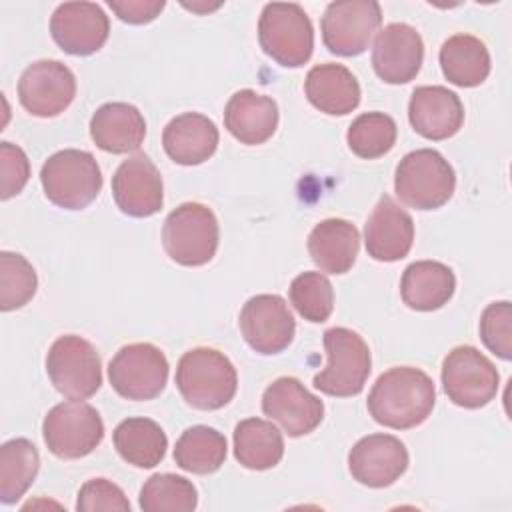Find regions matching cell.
<instances>
[{"label":"cell","mask_w":512,"mask_h":512,"mask_svg":"<svg viewBox=\"0 0 512 512\" xmlns=\"http://www.w3.org/2000/svg\"><path fill=\"white\" fill-rule=\"evenodd\" d=\"M290 302L308 322H326L334 310V290L322 272H302L290 284Z\"/></svg>","instance_id":"35"},{"label":"cell","mask_w":512,"mask_h":512,"mask_svg":"<svg viewBox=\"0 0 512 512\" xmlns=\"http://www.w3.org/2000/svg\"><path fill=\"white\" fill-rule=\"evenodd\" d=\"M412 128L428 140H446L464 124V106L452 90L444 86L414 88L408 104Z\"/></svg>","instance_id":"21"},{"label":"cell","mask_w":512,"mask_h":512,"mask_svg":"<svg viewBox=\"0 0 512 512\" xmlns=\"http://www.w3.org/2000/svg\"><path fill=\"white\" fill-rule=\"evenodd\" d=\"M348 468L356 482L370 488H384L406 472L408 450L392 434H368L352 446Z\"/></svg>","instance_id":"19"},{"label":"cell","mask_w":512,"mask_h":512,"mask_svg":"<svg viewBox=\"0 0 512 512\" xmlns=\"http://www.w3.org/2000/svg\"><path fill=\"white\" fill-rule=\"evenodd\" d=\"M240 330L258 354H278L290 346L296 332L294 316L278 294L252 296L240 312Z\"/></svg>","instance_id":"14"},{"label":"cell","mask_w":512,"mask_h":512,"mask_svg":"<svg viewBox=\"0 0 512 512\" xmlns=\"http://www.w3.org/2000/svg\"><path fill=\"white\" fill-rule=\"evenodd\" d=\"M440 66L450 84L472 88L488 78L490 54L480 38L454 34L440 48Z\"/></svg>","instance_id":"28"},{"label":"cell","mask_w":512,"mask_h":512,"mask_svg":"<svg viewBox=\"0 0 512 512\" xmlns=\"http://www.w3.org/2000/svg\"><path fill=\"white\" fill-rule=\"evenodd\" d=\"M76 96L72 70L58 60L32 62L18 80V98L26 112L52 118L64 112Z\"/></svg>","instance_id":"13"},{"label":"cell","mask_w":512,"mask_h":512,"mask_svg":"<svg viewBox=\"0 0 512 512\" xmlns=\"http://www.w3.org/2000/svg\"><path fill=\"white\" fill-rule=\"evenodd\" d=\"M262 410L292 438L314 432L324 418L322 400L292 376L276 378L264 390Z\"/></svg>","instance_id":"15"},{"label":"cell","mask_w":512,"mask_h":512,"mask_svg":"<svg viewBox=\"0 0 512 512\" xmlns=\"http://www.w3.org/2000/svg\"><path fill=\"white\" fill-rule=\"evenodd\" d=\"M480 338L484 346L502 360L512 358V306L510 302H492L480 316Z\"/></svg>","instance_id":"37"},{"label":"cell","mask_w":512,"mask_h":512,"mask_svg":"<svg viewBox=\"0 0 512 512\" xmlns=\"http://www.w3.org/2000/svg\"><path fill=\"white\" fill-rule=\"evenodd\" d=\"M42 434L56 458L76 460L88 456L102 442L104 422L94 406L82 400H68L48 410Z\"/></svg>","instance_id":"8"},{"label":"cell","mask_w":512,"mask_h":512,"mask_svg":"<svg viewBox=\"0 0 512 512\" xmlns=\"http://www.w3.org/2000/svg\"><path fill=\"white\" fill-rule=\"evenodd\" d=\"M108 6L122 22L146 24L162 12L164 0H110Z\"/></svg>","instance_id":"40"},{"label":"cell","mask_w":512,"mask_h":512,"mask_svg":"<svg viewBox=\"0 0 512 512\" xmlns=\"http://www.w3.org/2000/svg\"><path fill=\"white\" fill-rule=\"evenodd\" d=\"M224 126L242 144H264L276 132L278 106L270 96L238 90L226 104Z\"/></svg>","instance_id":"22"},{"label":"cell","mask_w":512,"mask_h":512,"mask_svg":"<svg viewBox=\"0 0 512 512\" xmlns=\"http://www.w3.org/2000/svg\"><path fill=\"white\" fill-rule=\"evenodd\" d=\"M108 378L112 388L126 400H152L168 382V360L150 342L122 346L110 360Z\"/></svg>","instance_id":"11"},{"label":"cell","mask_w":512,"mask_h":512,"mask_svg":"<svg viewBox=\"0 0 512 512\" xmlns=\"http://www.w3.org/2000/svg\"><path fill=\"white\" fill-rule=\"evenodd\" d=\"M114 448L136 468H154L166 454L168 438L158 422L150 418H126L112 434Z\"/></svg>","instance_id":"30"},{"label":"cell","mask_w":512,"mask_h":512,"mask_svg":"<svg viewBox=\"0 0 512 512\" xmlns=\"http://www.w3.org/2000/svg\"><path fill=\"white\" fill-rule=\"evenodd\" d=\"M394 188L406 206L416 210H436L452 198L456 176L440 152L418 148L408 152L396 166Z\"/></svg>","instance_id":"4"},{"label":"cell","mask_w":512,"mask_h":512,"mask_svg":"<svg viewBox=\"0 0 512 512\" xmlns=\"http://www.w3.org/2000/svg\"><path fill=\"white\" fill-rule=\"evenodd\" d=\"M304 92L314 108L330 116H344L360 104V84L342 64L326 62L310 68Z\"/></svg>","instance_id":"25"},{"label":"cell","mask_w":512,"mask_h":512,"mask_svg":"<svg viewBox=\"0 0 512 512\" xmlns=\"http://www.w3.org/2000/svg\"><path fill=\"white\" fill-rule=\"evenodd\" d=\"M262 50L280 66L298 68L314 50V28L302 6L294 2H270L258 20Z\"/></svg>","instance_id":"6"},{"label":"cell","mask_w":512,"mask_h":512,"mask_svg":"<svg viewBox=\"0 0 512 512\" xmlns=\"http://www.w3.org/2000/svg\"><path fill=\"white\" fill-rule=\"evenodd\" d=\"M112 196L116 206L134 218H148L162 208V176L146 154L124 160L112 176Z\"/></svg>","instance_id":"18"},{"label":"cell","mask_w":512,"mask_h":512,"mask_svg":"<svg viewBox=\"0 0 512 512\" xmlns=\"http://www.w3.org/2000/svg\"><path fill=\"white\" fill-rule=\"evenodd\" d=\"M38 278L32 264L16 252H0V308L4 312L22 308L32 300Z\"/></svg>","instance_id":"36"},{"label":"cell","mask_w":512,"mask_h":512,"mask_svg":"<svg viewBox=\"0 0 512 512\" xmlns=\"http://www.w3.org/2000/svg\"><path fill=\"white\" fill-rule=\"evenodd\" d=\"M324 348L328 364L314 376V388L338 398L360 394L372 368L370 348L364 338L350 328L336 326L324 332Z\"/></svg>","instance_id":"5"},{"label":"cell","mask_w":512,"mask_h":512,"mask_svg":"<svg viewBox=\"0 0 512 512\" xmlns=\"http://www.w3.org/2000/svg\"><path fill=\"white\" fill-rule=\"evenodd\" d=\"M40 468L36 446L26 438H12L0 448V500L14 504L34 482Z\"/></svg>","instance_id":"32"},{"label":"cell","mask_w":512,"mask_h":512,"mask_svg":"<svg viewBox=\"0 0 512 512\" xmlns=\"http://www.w3.org/2000/svg\"><path fill=\"white\" fill-rule=\"evenodd\" d=\"M0 198L8 200L22 192L30 178V162L20 146L10 142L0 144Z\"/></svg>","instance_id":"39"},{"label":"cell","mask_w":512,"mask_h":512,"mask_svg":"<svg viewBox=\"0 0 512 512\" xmlns=\"http://www.w3.org/2000/svg\"><path fill=\"white\" fill-rule=\"evenodd\" d=\"M226 438L210 426H192L182 432L174 446V462L192 474H212L226 460Z\"/></svg>","instance_id":"31"},{"label":"cell","mask_w":512,"mask_h":512,"mask_svg":"<svg viewBox=\"0 0 512 512\" xmlns=\"http://www.w3.org/2000/svg\"><path fill=\"white\" fill-rule=\"evenodd\" d=\"M176 386L182 398L198 410H218L226 406L238 388L234 364L220 350L200 346L178 360Z\"/></svg>","instance_id":"2"},{"label":"cell","mask_w":512,"mask_h":512,"mask_svg":"<svg viewBox=\"0 0 512 512\" xmlns=\"http://www.w3.org/2000/svg\"><path fill=\"white\" fill-rule=\"evenodd\" d=\"M54 42L72 56L98 52L110 34V20L94 2H64L50 18Z\"/></svg>","instance_id":"16"},{"label":"cell","mask_w":512,"mask_h":512,"mask_svg":"<svg viewBox=\"0 0 512 512\" xmlns=\"http://www.w3.org/2000/svg\"><path fill=\"white\" fill-rule=\"evenodd\" d=\"M442 386L456 406L482 408L496 398L500 376L480 350L456 346L442 362Z\"/></svg>","instance_id":"10"},{"label":"cell","mask_w":512,"mask_h":512,"mask_svg":"<svg viewBox=\"0 0 512 512\" xmlns=\"http://www.w3.org/2000/svg\"><path fill=\"white\" fill-rule=\"evenodd\" d=\"M46 198L64 210H82L102 190V172L86 150L66 148L52 154L40 170Z\"/></svg>","instance_id":"3"},{"label":"cell","mask_w":512,"mask_h":512,"mask_svg":"<svg viewBox=\"0 0 512 512\" xmlns=\"http://www.w3.org/2000/svg\"><path fill=\"white\" fill-rule=\"evenodd\" d=\"M94 144L110 154L138 150L146 136V122L140 110L126 102L102 104L90 120Z\"/></svg>","instance_id":"24"},{"label":"cell","mask_w":512,"mask_h":512,"mask_svg":"<svg viewBox=\"0 0 512 512\" xmlns=\"http://www.w3.org/2000/svg\"><path fill=\"white\" fill-rule=\"evenodd\" d=\"M382 22L380 4L374 0L330 2L322 16V40L332 54H362Z\"/></svg>","instance_id":"12"},{"label":"cell","mask_w":512,"mask_h":512,"mask_svg":"<svg viewBox=\"0 0 512 512\" xmlns=\"http://www.w3.org/2000/svg\"><path fill=\"white\" fill-rule=\"evenodd\" d=\"M234 456L248 470L274 468L284 456V438L272 422L246 418L234 428Z\"/></svg>","instance_id":"29"},{"label":"cell","mask_w":512,"mask_h":512,"mask_svg":"<svg viewBox=\"0 0 512 512\" xmlns=\"http://www.w3.org/2000/svg\"><path fill=\"white\" fill-rule=\"evenodd\" d=\"M46 372L54 388L72 398L84 400L102 386V362L96 348L76 334L60 336L46 356Z\"/></svg>","instance_id":"9"},{"label":"cell","mask_w":512,"mask_h":512,"mask_svg":"<svg viewBox=\"0 0 512 512\" xmlns=\"http://www.w3.org/2000/svg\"><path fill=\"white\" fill-rule=\"evenodd\" d=\"M218 138V128L208 116L184 112L166 124L162 146L176 164L196 166L216 152Z\"/></svg>","instance_id":"23"},{"label":"cell","mask_w":512,"mask_h":512,"mask_svg":"<svg viewBox=\"0 0 512 512\" xmlns=\"http://www.w3.org/2000/svg\"><path fill=\"white\" fill-rule=\"evenodd\" d=\"M434 402L436 388L424 370L394 366L374 382L368 394V412L386 428L408 430L432 414Z\"/></svg>","instance_id":"1"},{"label":"cell","mask_w":512,"mask_h":512,"mask_svg":"<svg viewBox=\"0 0 512 512\" xmlns=\"http://www.w3.org/2000/svg\"><path fill=\"white\" fill-rule=\"evenodd\" d=\"M396 122L384 112H364L348 128L350 150L366 160L380 158L396 144Z\"/></svg>","instance_id":"34"},{"label":"cell","mask_w":512,"mask_h":512,"mask_svg":"<svg viewBox=\"0 0 512 512\" xmlns=\"http://www.w3.org/2000/svg\"><path fill=\"white\" fill-rule=\"evenodd\" d=\"M198 504L196 486L176 474H154L140 490L144 512H190Z\"/></svg>","instance_id":"33"},{"label":"cell","mask_w":512,"mask_h":512,"mask_svg":"<svg viewBox=\"0 0 512 512\" xmlns=\"http://www.w3.org/2000/svg\"><path fill=\"white\" fill-rule=\"evenodd\" d=\"M422 60V36L410 24L392 22L376 34L372 66L380 80L388 84H406L420 72Z\"/></svg>","instance_id":"17"},{"label":"cell","mask_w":512,"mask_h":512,"mask_svg":"<svg viewBox=\"0 0 512 512\" xmlns=\"http://www.w3.org/2000/svg\"><path fill=\"white\" fill-rule=\"evenodd\" d=\"M76 510L98 512V510H130V502L122 488L106 478H92L82 484L76 500Z\"/></svg>","instance_id":"38"},{"label":"cell","mask_w":512,"mask_h":512,"mask_svg":"<svg viewBox=\"0 0 512 512\" xmlns=\"http://www.w3.org/2000/svg\"><path fill=\"white\" fill-rule=\"evenodd\" d=\"M364 242L368 256L378 262L402 260L414 242L412 216L384 194L366 222Z\"/></svg>","instance_id":"20"},{"label":"cell","mask_w":512,"mask_h":512,"mask_svg":"<svg viewBox=\"0 0 512 512\" xmlns=\"http://www.w3.org/2000/svg\"><path fill=\"white\" fill-rule=\"evenodd\" d=\"M454 288V272L436 260L412 262L400 280V294L404 304L420 312H432L448 304Z\"/></svg>","instance_id":"27"},{"label":"cell","mask_w":512,"mask_h":512,"mask_svg":"<svg viewBox=\"0 0 512 512\" xmlns=\"http://www.w3.org/2000/svg\"><path fill=\"white\" fill-rule=\"evenodd\" d=\"M218 238V220L214 212L200 202H184L164 220V250L182 266H202L210 262L216 254Z\"/></svg>","instance_id":"7"},{"label":"cell","mask_w":512,"mask_h":512,"mask_svg":"<svg viewBox=\"0 0 512 512\" xmlns=\"http://www.w3.org/2000/svg\"><path fill=\"white\" fill-rule=\"evenodd\" d=\"M360 234L356 226L342 218L318 222L308 236V252L314 264L328 274H344L356 262Z\"/></svg>","instance_id":"26"}]
</instances>
